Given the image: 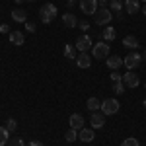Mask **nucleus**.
<instances>
[{"label":"nucleus","mask_w":146,"mask_h":146,"mask_svg":"<svg viewBox=\"0 0 146 146\" xmlns=\"http://www.w3.org/2000/svg\"><path fill=\"white\" fill-rule=\"evenodd\" d=\"M55 16H56V6L51 4V2L39 8V20H41L43 23H51L53 20H55Z\"/></svg>","instance_id":"nucleus-1"},{"label":"nucleus","mask_w":146,"mask_h":146,"mask_svg":"<svg viewBox=\"0 0 146 146\" xmlns=\"http://www.w3.org/2000/svg\"><path fill=\"white\" fill-rule=\"evenodd\" d=\"M119 107H121V103L115 100V98H107V100L101 101V113L107 117V115H115V113L119 111Z\"/></svg>","instance_id":"nucleus-2"},{"label":"nucleus","mask_w":146,"mask_h":146,"mask_svg":"<svg viewBox=\"0 0 146 146\" xmlns=\"http://www.w3.org/2000/svg\"><path fill=\"white\" fill-rule=\"evenodd\" d=\"M113 14L109 8H100V10L94 14V22L98 23V25H109V22H111Z\"/></svg>","instance_id":"nucleus-3"},{"label":"nucleus","mask_w":146,"mask_h":146,"mask_svg":"<svg viewBox=\"0 0 146 146\" xmlns=\"http://www.w3.org/2000/svg\"><path fill=\"white\" fill-rule=\"evenodd\" d=\"M111 53L109 43H96L92 47V58H107Z\"/></svg>","instance_id":"nucleus-4"},{"label":"nucleus","mask_w":146,"mask_h":146,"mask_svg":"<svg viewBox=\"0 0 146 146\" xmlns=\"http://www.w3.org/2000/svg\"><path fill=\"white\" fill-rule=\"evenodd\" d=\"M76 51H80V53H88L92 47H94V43H92V39H90V35H80L78 39H76Z\"/></svg>","instance_id":"nucleus-5"},{"label":"nucleus","mask_w":146,"mask_h":146,"mask_svg":"<svg viewBox=\"0 0 146 146\" xmlns=\"http://www.w3.org/2000/svg\"><path fill=\"white\" fill-rule=\"evenodd\" d=\"M140 60H142V55H138V53H131V55H127L123 58V64L129 68V70H135V68H138Z\"/></svg>","instance_id":"nucleus-6"},{"label":"nucleus","mask_w":146,"mask_h":146,"mask_svg":"<svg viewBox=\"0 0 146 146\" xmlns=\"http://www.w3.org/2000/svg\"><path fill=\"white\" fill-rule=\"evenodd\" d=\"M80 10L86 16H94L98 12V0H80Z\"/></svg>","instance_id":"nucleus-7"},{"label":"nucleus","mask_w":146,"mask_h":146,"mask_svg":"<svg viewBox=\"0 0 146 146\" xmlns=\"http://www.w3.org/2000/svg\"><path fill=\"white\" fill-rule=\"evenodd\" d=\"M123 84L127 88H136L140 84V78H138V74H135L133 70H129L127 74H123Z\"/></svg>","instance_id":"nucleus-8"},{"label":"nucleus","mask_w":146,"mask_h":146,"mask_svg":"<svg viewBox=\"0 0 146 146\" xmlns=\"http://www.w3.org/2000/svg\"><path fill=\"white\" fill-rule=\"evenodd\" d=\"M90 123H92L94 129H101V127L105 125V115L100 113V111H94V113H92V117H90Z\"/></svg>","instance_id":"nucleus-9"},{"label":"nucleus","mask_w":146,"mask_h":146,"mask_svg":"<svg viewBox=\"0 0 146 146\" xmlns=\"http://www.w3.org/2000/svg\"><path fill=\"white\" fill-rule=\"evenodd\" d=\"M68 121H70V129H74V131H80V129H84V117H82L80 113H72Z\"/></svg>","instance_id":"nucleus-10"},{"label":"nucleus","mask_w":146,"mask_h":146,"mask_svg":"<svg viewBox=\"0 0 146 146\" xmlns=\"http://www.w3.org/2000/svg\"><path fill=\"white\" fill-rule=\"evenodd\" d=\"M123 8L133 16V14H136V12H140V2H138V0H125Z\"/></svg>","instance_id":"nucleus-11"},{"label":"nucleus","mask_w":146,"mask_h":146,"mask_svg":"<svg viewBox=\"0 0 146 146\" xmlns=\"http://www.w3.org/2000/svg\"><path fill=\"white\" fill-rule=\"evenodd\" d=\"M105 62H107V66L111 68V70H117V68L123 66V58H121V56H117V55L107 56V58H105Z\"/></svg>","instance_id":"nucleus-12"},{"label":"nucleus","mask_w":146,"mask_h":146,"mask_svg":"<svg viewBox=\"0 0 146 146\" xmlns=\"http://www.w3.org/2000/svg\"><path fill=\"white\" fill-rule=\"evenodd\" d=\"M76 64H78L80 68H90L92 66V56L88 55V53H80L78 58H76Z\"/></svg>","instance_id":"nucleus-13"},{"label":"nucleus","mask_w":146,"mask_h":146,"mask_svg":"<svg viewBox=\"0 0 146 146\" xmlns=\"http://www.w3.org/2000/svg\"><path fill=\"white\" fill-rule=\"evenodd\" d=\"M12 20H14V22H18V23H25V22H27V12L20 10V8L12 10Z\"/></svg>","instance_id":"nucleus-14"},{"label":"nucleus","mask_w":146,"mask_h":146,"mask_svg":"<svg viewBox=\"0 0 146 146\" xmlns=\"http://www.w3.org/2000/svg\"><path fill=\"white\" fill-rule=\"evenodd\" d=\"M78 140H82V142H92V140H94V131H92V129H80L78 131Z\"/></svg>","instance_id":"nucleus-15"},{"label":"nucleus","mask_w":146,"mask_h":146,"mask_svg":"<svg viewBox=\"0 0 146 146\" xmlns=\"http://www.w3.org/2000/svg\"><path fill=\"white\" fill-rule=\"evenodd\" d=\"M115 35H117V31H115V27H111V25H107V27L103 29V33H101V37H103V41H105V43H111V41H115Z\"/></svg>","instance_id":"nucleus-16"},{"label":"nucleus","mask_w":146,"mask_h":146,"mask_svg":"<svg viewBox=\"0 0 146 146\" xmlns=\"http://www.w3.org/2000/svg\"><path fill=\"white\" fill-rule=\"evenodd\" d=\"M10 43H12V45L22 47L23 43H25V39H23V33H22V31H12V33H10Z\"/></svg>","instance_id":"nucleus-17"},{"label":"nucleus","mask_w":146,"mask_h":146,"mask_svg":"<svg viewBox=\"0 0 146 146\" xmlns=\"http://www.w3.org/2000/svg\"><path fill=\"white\" fill-rule=\"evenodd\" d=\"M62 22H64V25H66V27H70V29L78 25V20H76V16H74V14H68V12L64 14V16H62Z\"/></svg>","instance_id":"nucleus-18"},{"label":"nucleus","mask_w":146,"mask_h":146,"mask_svg":"<svg viewBox=\"0 0 146 146\" xmlns=\"http://www.w3.org/2000/svg\"><path fill=\"white\" fill-rule=\"evenodd\" d=\"M86 107H88L92 113L94 111H101V101L98 100V98H90V100L86 101Z\"/></svg>","instance_id":"nucleus-19"},{"label":"nucleus","mask_w":146,"mask_h":146,"mask_svg":"<svg viewBox=\"0 0 146 146\" xmlns=\"http://www.w3.org/2000/svg\"><path fill=\"white\" fill-rule=\"evenodd\" d=\"M123 45L127 47V49H136V47H138V39H136L135 35H127L123 39Z\"/></svg>","instance_id":"nucleus-20"},{"label":"nucleus","mask_w":146,"mask_h":146,"mask_svg":"<svg viewBox=\"0 0 146 146\" xmlns=\"http://www.w3.org/2000/svg\"><path fill=\"white\" fill-rule=\"evenodd\" d=\"M64 56L70 58V60H76V58H78V55H76V47L66 45V47H64Z\"/></svg>","instance_id":"nucleus-21"},{"label":"nucleus","mask_w":146,"mask_h":146,"mask_svg":"<svg viewBox=\"0 0 146 146\" xmlns=\"http://www.w3.org/2000/svg\"><path fill=\"white\" fill-rule=\"evenodd\" d=\"M8 136H10V131L6 127H0V146L8 144Z\"/></svg>","instance_id":"nucleus-22"},{"label":"nucleus","mask_w":146,"mask_h":146,"mask_svg":"<svg viewBox=\"0 0 146 146\" xmlns=\"http://www.w3.org/2000/svg\"><path fill=\"white\" fill-rule=\"evenodd\" d=\"M109 10L111 12H121L123 10V0H111V2H109Z\"/></svg>","instance_id":"nucleus-23"},{"label":"nucleus","mask_w":146,"mask_h":146,"mask_svg":"<svg viewBox=\"0 0 146 146\" xmlns=\"http://www.w3.org/2000/svg\"><path fill=\"white\" fill-rule=\"evenodd\" d=\"M66 138L68 142H74V140H78V131H74V129H68V133H66Z\"/></svg>","instance_id":"nucleus-24"},{"label":"nucleus","mask_w":146,"mask_h":146,"mask_svg":"<svg viewBox=\"0 0 146 146\" xmlns=\"http://www.w3.org/2000/svg\"><path fill=\"white\" fill-rule=\"evenodd\" d=\"M121 146H140V144H138V140H136L135 136H129V138H125L123 142H121Z\"/></svg>","instance_id":"nucleus-25"},{"label":"nucleus","mask_w":146,"mask_h":146,"mask_svg":"<svg viewBox=\"0 0 146 146\" xmlns=\"http://www.w3.org/2000/svg\"><path fill=\"white\" fill-rule=\"evenodd\" d=\"M113 90H115V94H125L127 86H125L123 82H113Z\"/></svg>","instance_id":"nucleus-26"},{"label":"nucleus","mask_w":146,"mask_h":146,"mask_svg":"<svg viewBox=\"0 0 146 146\" xmlns=\"http://www.w3.org/2000/svg\"><path fill=\"white\" fill-rule=\"evenodd\" d=\"M6 129H8L10 133H14V131L18 129V123H16V119H8V121H6Z\"/></svg>","instance_id":"nucleus-27"},{"label":"nucleus","mask_w":146,"mask_h":146,"mask_svg":"<svg viewBox=\"0 0 146 146\" xmlns=\"http://www.w3.org/2000/svg\"><path fill=\"white\" fill-rule=\"evenodd\" d=\"M6 146H25V142H23L22 138H12V140H8Z\"/></svg>","instance_id":"nucleus-28"},{"label":"nucleus","mask_w":146,"mask_h":146,"mask_svg":"<svg viewBox=\"0 0 146 146\" xmlns=\"http://www.w3.org/2000/svg\"><path fill=\"white\" fill-rule=\"evenodd\" d=\"M25 29H27L29 33H35V31H37V27H35V23H31V22H25Z\"/></svg>","instance_id":"nucleus-29"},{"label":"nucleus","mask_w":146,"mask_h":146,"mask_svg":"<svg viewBox=\"0 0 146 146\" xmlns=\"http://www.w3.org/2000/svg\"><path fill=\"white\" fill-rule=\"evenodd\" d=\"M111 80H113V82H123V76H121L119 72L113 70V72H111Z\"/></svg>","instance_id":"nucleus-30"},{"label":"nucleus","mask_w":146,"mask_h":146,"mask_svg":"<svg viewBox=\"0 0 146 146\" xmlns=\"http://www.w3.org/2000/svg\"><path fill=\"white\" fill-rule=\"evenodd\" d=\"M80 29H82V31H88V29H90V23L82 22V23H80Z\"/></svg>","instance_id":"nucleus-31"},{"label":"nucleus","mask_w":146,"mask_h":146,"mask_svg":"<svg viewBox=\"0 0 146 146\" xmlns=\"http://www.w3.org/2000/svg\"><path fill=\"white\" fill-rule=\"evenodd\" d=\"M0 33H8V25L6 23H0Z\"/></svg>","instance_id":"nucleus-32"},{"label":"nucleus","mask_w":146,"mask_h":146,"mask_svg":"<svg viewBox=\"0 0 146 146\" xmlns=\"http://www.w3.org/2000/svg\"><path fill=\"white\" fill-rule=\"evenodd\" d=\"M27 146H43V142H39V140H31Z\"/></svg>","instance_id":"nucleus-33"},{"label":"nucleus","mask_w":146,"mask_h":146,"mask_svg":"<svg viewBox=\"0 0 146 146\" xmlns=\"http://www.w3.org/2000/svg\"><path fill=\"white\" fill-rule=\"evenodd\" d=\"M98 4H100L101 8H107V0H98Z\"/></svg>","instance_id":"nucleus-34"},{"label":"nucleus","mask_w":146,"mask_h":146,"mask_svg":"<svg viewBox=\"0 0 146 146\" xmlns=\"http://www.w3.org/2000/svg\"><path fill=\"white\" fill-rule=\"evenodd\" d=\"M140 12H142V14H146V4H144V8H142V10H140Z\"/></svg>","instance_id":"nucleus-35"},{"label":"nucleus","mask_w":146,"mask_h":146,"mask_svg":"<svg viewBox=\"0 0 146 146\" xmlns=\"http://www.w3.org/2000/svg\"><path fill=\"white\" fill-rule=\"evenodd\" d=\"M142 58H146V49H144V53H142Z\"/></svg>","instance_id":"nucleus-36"},{"label":"nucleus","mask_w":146,"mask_h":146,"mask_svg":"<svg viewBox=\"0 0 146 146\" xmlns=\"http://www.w3.org/2000/svg\"><path fill=\"white\" fill-rule=\"evenodd\" d=\"M22 2H23V0H16V4H22Z\"/></svg>","instance_id":"nucleus-37"},{"label":"nucleus","mask_w":146,"mask_h":146,"mask_svg":"<svg viewBox=\"0 0 146 146\" xmlns=\"http://www.w3.org/2000/svg\"><path fill=\"white\" fill-rule=\"evenodd\" d=\"M138 2H146V0H138Z\"/></svg>","instance_id":"nucleus-38"},{"label":"nucleus","mask_w":146,"mask_h":146,"mask_svg":"<svg viewBox=\"0 0 146 146\" xmlns=\"http://www.w3.org/2000/svg\"><path fill=\"white\" fill-rule=\"evenodd\" d=\"M27 2H35V0H27Z\"/></svg>","instance_id":"nucleus-39"},{"label":"nucleus","mask_w":146,"mask_h":146,"mask_svg":"<svg viewBox=\"0 0 146 146\" xmlns=\"http://www.w3.org/2000/svg\"><path fill=\"white\" fill-rule=\"evenodd\" d=\"M66 2H74V0H66Z\"/></svg>","instance_id":"nucleus-40"},{"label":"nucleus","mask_w":146,"mask_h":146,"mask_svg":"<svg viewBox=\"0 0 146 146\" xmlns=\"http://www.w3.org/2000/svg\"><path fill=\"white\" fill-rule=\"evenodd\" d=\"M144 107H146V100H144Z\"/></svg>","instance_id":"nucleus-41"}]
</instances>
